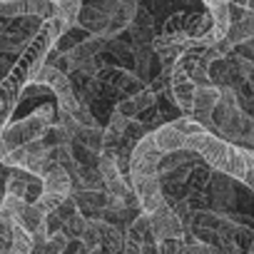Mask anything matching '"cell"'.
<instances>
[{
    "mask_svg": "<svg viewBox=\"0 0 254 254\" xmlns=\"http://www.w3.org/2000/svg\"><path fill=\"white\" fill-rule=\"evenodd\" d=\"M67 30L70 28L58 15L50 18V20H45L43 28H40V33L33 38V43L18 55L13 70L3 80H0V135H3V130L13 122V115L20 107V100H23L25 87L33 82V77L38 75V70L48 63V55L53 53L55 43Z\"/></svg>",
    "mask_w": 254,
    "mask_h": 254,
    "instance_id": "1",
    "label": "cell"
},
{
    "mask_svg": "<svg viewBox=\"0 0 254 254\" xmlns=\"http://www.w3.org/2000/svg\"><path fill=\"white\" fill-rule=\"evenodd\" d=\"M187 150L197 152L202 162H207L214 172H222L232 177L237 185H244L247 190L254 192V150L232 145L207 130L190 137Z\"/></svg>",
    "mask_w": 254,
    "mask_h": 254,
    "instance_id": "2",
    "label": "cell"
},
{
    "mask_svg": "<svg viewBox=\"0 0 254 254\" xmlns=\"http://www.w3.org/2000/svg\"><path fill=\"white\" fill-rule=\"evenodd\" d=\"M160 160H162V152L155 147L152 132L135 147V152L130 157L127 177H130L135 199H137V204L145 214H152L162 204H167L162 180H160Z\"/></svg>",
    "mask_w": 254,
    "mask_h": 254,
    "instance_id": "3",
    "label": "cell"
},
{
    "mask_svg": "<svg viewBox=\"0 0 254 254\" xmlns=\"http://www.w3.org/2000/svg\"><path fill=\"white\" fill-rule=\"evenodd\" d=\"M55 122H58V105H53V102L40 105L38 110H33L30 115H25L20 120H13L3 130V135H0V162L10 152H15L30 142L43 140L45 132Z\"/></svg>",
    "mask_w": 254,
    "mask_h": 254,
    "instance_id": "4",
    "label": "cell"
},
{
    "mask_svg": "<svg viewBox=\"0 0 254 254\" xmlns=\"http://www.w3.org/2000/svg\"><path fill=\"white\" fill-rule=\"evenodd\" d=\"M199 132H204V127H202L197 120L180 115V117H175V120H170V122L155 127V130H152V140H155V147H157L162 155H167V152L187 150L190 137H194V135H199Z\"/></svg>",
    "mask_w": 254,
    "mask_h": 254,
    "instance_id": "5",
    "label": "cell"
},
{
    "mask_svg": "<svg viewBox=\"0 0 254 254\" xmlns=\"http://www.w3.org/2000/svg\"><path fill=\"white\" fill-rule=\"evenodd\" d=\"M33 82H40V85H45L53 92L55 105H58V112H65V115H72L75 117V112L80 110L82 102H80V97H77V92L72 87L70 75H65L63 70H58V67H53V65L45 63L38 70V75L33 77Z\"/></svg>",
    "mask_w": 254,
    "mask_h": 254,
    "instance_id": "6",
    "label": "cell"
},
{
    "mask_svg": "<svg viewBox=\"0 0 254 254\" xmlns=\"http://www.w3.org/2000/svg\"><path fill=\"white\" fill-rule=\"evenodd\" d=\"M48 162H50V147L43 140H38V142H30V145L10 152L0 165H3L5 170H28V172L43 177Z\"/></svg>",
    "mask_w": 254,
    "mask_h": 254,
    "instance_id": "7",
    "label": "cell"
},
{
    "mask_svg": "<svg viewBox=\"0 0 254 254\" xmlns=\"http://www.w3.org/2000/svg\"><path fill=\"white\" fill-rule=\"evenodd\" d=\"M97 80L102 82L105 90H112V92H117V95H122V97H132V95H137V92H142V90L147 87V85L137 77L135 70L122 67V65H105V67L100 70Z\"/></svg>",
    "mask_w": 254,
    "mask_h": 254,
    "instance_id": "8",
    "label": "cell"
},
{
    "mask_svg": "<svg viewBox=\"0 0 254 254\" xmlns=\"http://www.w3.org/2000/svg\"><path fill=\"white\" fill-rule=\"evenodd\" d=\"M43 192H45L43 177H38L28 170H8V194H13L28 204H38Z\"/></svg>",
    "mask_w": 254,
    "mask_h": 254,
    "instance_id": "9",
    "label": "cell"
},
{
    "mask_svg": "<svg viewBox=\"0 0 254 254\" xmlns=\"http://www.w3.org/2000/svg\"><path fill=\"white\" fill-rule=\"evenodd\" d=\"M229 15H232V25H229L224 40H227V45L232 50H237L239 45L254 40V10L229 3Z\"/></svg>",
    "mask_w": 254,
    "mask_h": 254,
    "instance_id": "10",
    "label": "cell"
},
{
    "mask_svg": "<svg viewBox=\"0 0 254 254\" xmlns=\"http://www.w3.org/2000/svg\"><path fill=\"white\" fill-rule=\"evenodd\" d=\"M150 224H152V232L160 242L162 239H187V229L170 204H162L157 212H152Z\"/></svg>",
    "mask_w": 254,
    "mask_h": 254,
    "instance_id": "11",
    "label": "cell"
},
{
    "mask_svg": "<svg viewBox=\"0 0 254 254\" xmlns=\"http://www.w3.org/2000/svg\"><path fill=\"white\" fill-rule=\"evenodd\" d=\"M222 100V90L214 87V85H207V87H197L194 92V110H192V120H197L207 132H212V115L217 110Z\"/></svg>",
    "mask_w": 254,
    "mask_h": 254,
    "instance_id": "12",
    "label": "cell"
},
{
    "mask_svg": "<svg viewBox=\"0 0 254 254\" xmlns=\"http://www.w3.org/2000/svg\"><path fill=\"white\" fill-rule=\"evenodd\" d=\"M209 194H212V204L219 212H232L234 207V197H237V182L222 172H214L212 185H209Z\"/></svg>",
    "mask_w": 254,
    "mask_h": 254,
    "instance_id": "13",
    "label": "cell"
},
{
    "mask_svg": "<svg viewBox=\"0 0 254 254\" xmlns=\"http://www.w3.org/2000/svg\"><path fill=\"white\" fill-rule=\"evenodd\" d=\"M130 35H132V48H147L155 43L157 38V28H155V18L140 5L132 25H130Z\"/></svg>",
    "mask_w": 254,
    "mask_h": 254,
    "instance_id": "14",
    "label": "cell"
},
{
    "mask_svg": "<svg viewBox=\"0 0 254 254\" xmlns=\"http://www.w3.org/2000/svg\"><path fill=\"white\" fill-rule=\"evenodd\" d=\"M80 212L85 217H102L105 209L110 207V194L102 190V192H95V190H75L72 192Z\"/></svg>",
    "mask_w": 254,
    "mask_h": 254,
    "instance_id": "15",
    "label": "cell"
},
{
    "mask_svg": "<svg viewBox=\"0 0 254 254\" xmlns=\"http://www.w3.org/2000/svg\"><path fill=\"white\" fill-rule=\"evenodd\" d=\"M202 3H204L207 13H209L212 20H214V30H212L214 40H217V43L224 40V38H227V30H229V25H232L229 0H202Z\"/></svg>",
    "mask_w": 254,
    "mask_h": 254,
    "instance_id": "16",
    "label": "cell"
},
{
    "mask_svg": "<svg viewBox=\"0 0 254 254\" xmlns=\"http://www.w3.org/2000/svg\"><path fill=\"white\" fill-rule=\"evenodd\" d=\"M72 142L90 150V152H95V155H102V150H105V127H100V125L97 127H77V135H75Z\"/></svg>",
    "mask_w": 254,
    "mask_h": 254,
    "instance_id": "17",
    "label": "cell"
},
{
    "mask_svg": "<svg viewBox=\"0 0 254 254\" xmlns=\"http://www.w3.org/2000/svg\"><path fill=\"white\" fill-rule=\"evenodd\" d=\"M70 175H72L75 190H95V192H102L105 190L100 167H82V165H77Z\"/></svg>",
    "mask_w": 254,
    "mask_h": 254,
    "instance_id": "18",
    "label": "cell"
},
{
    "mask_svg": "<svg viewBox=\"0 0 254 254\" xmlns=\"http://www.w3.org/2000/svg\"><path fill=\"white\" fill-rule=\"evenodd\" d=\"M212 177H214V170H212L207 162H199L197 167H192V172H190V180H187V194L209 192Z\"/></svg>",
    "mask_w": 254,
    "mask_h": 254,
    "instance_id": "19",
    "label": "cell"
},
{
    "mask_svg": "<svg viewBox=\"0 0 254 254\" xmlns=\"http://www.w3.org/2000/svg\"><path fill=\"white\" fill-rule=\"evenodd\" d=\"M55 3V10H58V18L72 30V28H80V13H82V3L85 0H53Z\"/></svg>",
    "mask_w": 254,
    "mask_h": 254,
    "instance_id": "20",
    "label": "cell"
},
{
    "mask_svg": "<svg viewBox=\"0 0 254 254\" xmlns=\"http://www.w3.org/2000/svg\"><path fill=\"white\" fill-rule=\"evenodd\" d=\"M10 254H35V242H33V237H30L23 227H15Z\"/></svg>",
    "mask_w": 254,
    "mask_h": 254,
    "instance_id": "21",
    "label": "cell"
},
{
    "mask_svg": "<svg viewBox=\"0 0 254 254\" xmlns=\"http://www.w3.org/2000/svg\"><path fill=\"white\" fill-rule=\"evenodd\" d=\"M234 53H239V55H242V58H247V60H254V40H249V43L239 45Z\"/></svg>",
    "mask_w": 254,
    "mask_h": 254,
    "instance_id": "22",
    "label": "cell"
},
{
    "mask_svg": "<svg viewBox=\"0 0 254 254\" xmlns=\"http://www.w3.org/2000/svg\"><path fill=\"white\" fill-rule=\"evenodd\" d=\"M247 8H249V10H254V0H247Z\"/></svg>",
    "mask_w": 254,
    "mask_h": 254,
    "instance_id": "23",
    "label": "cell"
},
{
    "mask_svg": "<svg viewBox=\"0 0 254 254\" xmlns=\"http://www.w3.org/2000/svg\"><path fill=\"white\" fill-rule=\"evenodd\" d=\"M0 209H3V199H0Z\"/></svg>",
    "mask_w": 254,
    "mask_h": 254,
    "instance_id": "24",
    "label": "cell"
}]
</instances>
